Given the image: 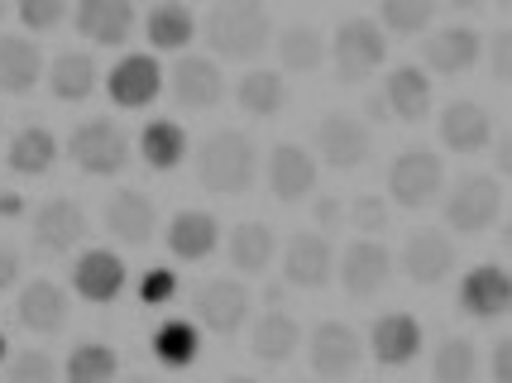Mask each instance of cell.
<instances>
[{"label": "cell", "mask_w": 512, "mask_h": 383, "mask_svg": "<svg viewBox=\"0 0 512 383\" xmlns=\"http://www.w3.org/2000/svg\"><path fill=\"white\" fill-rule=\"evenodd\" d=\"M201 29H206V48L230 63H249L273 44V20L264 0H216Z\"/></svg>", "instance_id": "obj_1"}, {"label": "cell", "mask_w": 512, "mask_h": 383, "mask_svg": "<svg viewBox=\"0 0 512 383\" xmlns=\"http://www.w3.org/2000/svg\"><path fill=\"white\" fill-rule=\"evenodd\" d=\"M259 178V144L245 130H216L197 154V182L216 197H240Z\"/></svg>", "instance_id": "obj_2"}, {"label": "cell", "mask_w": 512, "mask_h": 383, "mask_svg": "<svg viewBox=\"0 0 512 383\" xmlns=\"http://www.w3.org/2000/svg\"><path fill=\"white\" fill-rule=\"evenodd\" d=\"M383 58H388V34H383L374 20H364V15H350V20L335 29V39H331V63H335V77H340L345 87H359V82H369V77L383 68Z\"/></svg>", "instance_id": "obj_3"}, {"label": "cell", "mask_w": 512, "mask_h": 383, "mask_svg": "<svg viewBox=\"0 0 512 383\" xmlns=\"http://www.w3.org/2000/svg\"><path fill=\"white\" fill-rule=\"evenodd\" d=\"M441 187H446V163L436 149H426V144H412V149H402L393 163H388V197L402 206V211H422L441 197Z\"/></svg>", "instance_id": "obj_4"}, {"label": "cell", "mask_w": 512, "mask_h": 383, "mask_svg": "<svg viewBox=\"0 0 512 383\" xmlns=\"http://www.w3.org/2000/svg\"><path fill=\"white\" fill-rule=\"evenodd\" d=\"M503 216V187L493 173H465L446 192V226L455 235H489Z\"/></svg>", "instance_id": "obj_5"}, {"label": "cell", "mask_w": 512, "mask_h": 383, "mask_svg": "<svg viewBox=\"0 0 512 383\" xmlns=\"http://www.w3.org/2000/svg\"><path fill=\"white\" fill-rule=\"evenodd\" d=\"M67 154L72 163L91 173V178H115L125 163H130V135L115 125V120H87L77 125L67 139Z\"/></svg>", "instance_id": "obj_6"}, {"label": "cell", "mask_w": 512, "mask_h": 383, "mask_svg": "<svg viewBox=\"0 0 512 383\" xmlns=\"http://www.w3.org/2000/svg\"><path fill=\"white\" fill-rule=\"evenodd\" d=\"M192 312L206 331H216V336H235L240 326L249 321L254 312V297L240 278H211V283H201L197 297H192Z\"/></svg>", "instance_id": "obj_7"}, {"label": "cell", "mask_w": 512, "mask_h": 383, "mask_svg": "<svg viewBox=\"0 0 512 383\" xmlns=\"http://www.w3.org/2000/svg\"><path fill=\"white\" fill-rule=\"evenodd\" d=\"M312 144H316V154H321V163H326V168H335V173H350V168H359V163L369 158L374 135H369V125H359L355 115L335 111V115H326V120H316Z\"/></svg>", "instance_id": "obj_8"}, {"label": "cell", "mask_w": 512, "mask_h": 383, "mask_svg": "<svg viewBox=\"0 0 512 383\" xmlns=\"http://www.w3.org/2000/svg\"><path fill=\"white\" fill-rule=\"evenodd\" d=\"M335 278H340L345 293L364 302V297H374L388 288V278H393V254H388L379 240H355V245L335 259Z\"/></svg>", "instance_id": "obj_9"}, {"label": "cell", "mask_w": 512, "mask_h": 383, "mask_svg": "<svg viewBox=\"0 0 512 383\" xmlns=\"http://www.w3.org/2000/svg\"><path fill=\"white\" fill-rule=\"evenodd\" d=\"M34 249L39 254H72V249L87 240V211L72 202V197H48L34 211Z\"/></svg>", "instance_id": "obj_10"}, {"label": "cell", "mask_w": 512, "mask_h": 383, "mask_svg": "<svg viewBox=\"0 0 512 383\" xmlns=\"http://www.w3.org/2000/svg\"><path fill=\"white\" fill-rule=\"evenodd\" d=\"M106 91H111V101L120 111H144V106H154L158 91H163V68H158L154 53H130V58H120L106 77Z\"/></svg>", "instance_id": "obj_11"}, {"label": "cell", "mask_w": 512, "mask_h": 383, "mask_svg": "<svg viewBox=\"0 0 512 383\" xmlns=\"http://www.w3.org/2000/svg\"><path fill=\"white\" fill-rule=\"evenodd\" d=\"M283 278H288L292 288H326L335 278V249L326 235H312V230H302V235H292L288 249H283Z\"/></svg>", "instance_id": "obj_12"}, {"label": "cell", "mask_w": 512, "mask_h": 383, "mask_svg": "<svg viewBox=\"0 0 512 383\" xmlns=\"http://www.w3.org/2000/svg\"><path fill=\"white\" fill-rule=\"evenodd\" d=\"M455 269V245L441 230H412L407 245H402V273L417 283V288H436L446 283Z\"/></svg>", "instance_id": "obj_13"}, {"label": "cell", "mask_w": 512, "mask_h": 383, "mask_svg": "<svg viewBox=\"0 0 512 383\" xmlns=\"http://www.w3.org/2000/svg\"><path fill=\"white\" fill-rule=\"evenodd\" d=\"M72 293L82 297V302H96V307L115 302V297L125 293V259L115 249H87V254H77V264H72Z\"/></svg>", "instance_id": "obj_14"}, {"label": "cell", "mask_w": 512, "mask_h": 383, "mask_svg": "<svg viewBox=\"0 0 512 383\" xmlns=\"http://www.w3.org/2000/svg\"><path fill=\"white\" fill-rule=\"evenodd\" d=\"M512 307V278L503 264H479L460 278V312L474 321H498Z\"/></svg>", "instance_id": "obj_15"}, {"label": "cell", "mask_w": 512, "mask_h": 383, "mask_svg": "<svg viewBox=\"0 0 512 383\" xmlns=\"http://www.w3.org/2000/svg\"><path fill=\"white\" fill-rule=\"evenodd\" d=\"M168 87L178 96V106H187V111H211V106H221V96H225V72L216 68L211 58L187 53V58L173 63Z\"/></svg>", "instance_id": "obj_16"}, {"label": "cell", "mask_w": 512, "mask_h": 383, "mask_svg": "<svg viewBox=\"0 0 512 383\" xmlns=\"http://www.w3.org/2000/svg\"><path fill=\"white\" fill-rule=\"evenodd\" d=\"M307 360H312V374H321V379H350L359 369V336L345 321H321L312 331Z\"/></svg>", "instance_id": "obj_17"}, {"label": "cell", "mask_w": 512, "mask_h": 383, "mask_svg": "<svg viewBox=\"0 0 512 383\" xmlns=\"http://www.w3.org/2000/svg\"><path fill=\"white\" fill-rule=\"evenodd\" d=\"M422 58L431 72L460 77V72H469L484 58V39H479L469 24H450V29H436L431 39H422Z\"/></svg>", "instance_id": "obj_18"}, {"label": "cell", "mask_w": 512, "mask_h": 383, "mask_svg": "<svg viewBox=\"0 0 512 383\" xmlns=\"http://www.w3.org/2000/svg\"><path fill=\"white\" fill-rule=\"evenodd\" d=\"M369 350H374V360L383 369H402V364H412L422 355V321L412 312H388L374 321V331H369Z\"/></svg>", "instance_id": "obj_19"}, {"label": "cell", "mask_w": 512, "mask_h": 383, "mask_svg": "<svg viewBox=\"0 0 512 383\" xmlns=\"http://www.w3.org/2000/svg\"><path fill=\"white\" fill-rule=\"evenodd\" d=\"M77 34L101 48H120L134 29V0H77Z\"/></svg>", "instance_id": "obj_20"}, {"label": "cell", "mask_w": 512, "mask_h": 383, "mask_svg": "<svg viewBox=\"0 0 512 383\" xmlns=\"http://www.w3.org/2000/svg\"><path fill=\"white\" fill-rule=\"evenodd\" d=\"M316 187V154H307L302 144H273L268 154V192L278 202H302Z\"/></svg>", "instance_id": "obj_21"}, {"label": "cell", "mask_w": 512, "mask_h": 383, "mask_svg": "<svg viewBox=\"0 0 512 383\" xmlns=\"http://www.w3.org/2000/svg\"><path fill=\"white\" fill-rule=\"evenodd\" d=\"M106 230H111L120 245H130V249H144L149 240H154V230H158V211L154 202L144 197V192H115L111 202H106Z\"/></svg>", "instance_id": "obj_22"}, {"label": "cell", "mask_w": 512, "mask_h": 383, "mask_svg": "<svg viewBox=\"0 0 512 383\" xmlns=\"http://www.w3.org/2000/svg\"><path fill=\"white\" fill-rule=\"evenodd\" d=\"M441 139L455 154H484L493 144V115L479 101H450L441 115Z\"/></svg>", "instance_id": "obj_23"}, {"label": "cell", "mask_w": 512, "mask_h": 383, "mask_svg": "<svg viewBox=\"0 0 512 383\" xmlns=\"http://www.w3.org/2000/svg\"><path fill=\"white\" fill-rule=\"evenodd\" d=\"M383 106H388V115L402 120V125L426 120V115H431V77H426L422 68H407V63L393 68L383 77Z\"/></svg>", "instance_id": "obj_24"}, {"label": "cell", "mask_w": 512, "mask_h": 383, "mask_svg": "<svg viewBox=\"0 0 512 383\" xmlns=\"http://www.w3.org/2000/svg\"><path fill=\"white\" fill-rule=\"evenodd\" d=\"M15 307H20V326L34 331V336H53V331L67 326V288H58L53 278L24 283V293Z\"/></svg>", "instance_id": "obj_25"}, {"label": "cell", "mask_w": 512, "mask_h": 383, "mask_svg": "<svg viewBox=\"0 0 512 383\" xmlns=\"http://www.w3.org/2000/svg\"><path fill=\"white\" fill-rule=\"evenodd\" d=\"M221 245V221L211 216V211H178L173 221H168V249L187 259V264H197V259H211Z\"/></svg>", "instance_id": "obj_26"}, {"label": "cell", "mask_w": 512, "mask_h": 383, "mask_svg": "<svg viewBox=\"0 0 512 383\" xmlns=\"http://www.w3.org/2000/svg\"><path fill=\"white\" fill-rule=\"evenodd\" d=\"M44 77V53L34 39H15L5 34L0 39V91L5 96H29Z\"/></svg>", "instance_id": "obj_27"}, {"label": "cell", "mask_w": 512, "mask_h": 383, "mask_svg": "<svg viewBox=\"0 0 512 383\" xmlns=\"http://www.w3.org/2000/svg\"><path fill=\"white\" fill-rule=\"evenodd\" d=\"M297 345H302V326H297V316L278 312V307L259 316L254 331H249V350L264 364H288L297 355Z\"/></svg>", "instance_id": "obj_28"}, {"label": "cell", "mask_w": 512, "mask_h": 383, "mask_svg": "<svg viewBox=\"0 0 512 383\" xmlns=\"http://www.w3.org/2000/svg\"><path fill=\"white\" fill-rule=\"evenodd\" d=\"M144 34L158 53H182V48L197 39V15L182 5V0H158L144 20Z\"/></svg>", "instance_id": "obj_29"}, {"label": "cell", "mask_w": 512, "mask_h": 383, "mask_svg": "<svg viewBox=\"0 0 512 383\" xmlns=\"http://www.w3.org/2000/svg\"><path fill=\"white\" fill-rule=\"evenodd\" d=\"M5 163H10L20 178H44L48 168L58 163V139H53V130H44V125L15 130L10 149H5Z\"/></svg>", "instance_id": "obj_30"}, {"label": "cell", "mask_w": 512, "mask_h": 383, "mask_svg": "<svg viewBox=\"0 0 512 383\" xmlns=\"http://www.w3.org/2000/svg\"><path fill=\"white\" fill-rule=\"evenodd\" d=\"M225 254H230V269H240L245 278L249 273H264L268 264H273V254H278V235H273V226H264V221H245V226L230 230Z\"/></svg>", "instance_id": "obj_31"}, {"label": "cell", "mask_w": 512, "mask_h": 383, "mask_svg": "<svg viewBox=\"0 0 512 383\" xmlns=\"http://www.w3.org/2000/svg\"><path fill=\"white\" fill-rule=\"evenodd\" d=\"M235 101H240V111L254 115V120H273V115L292 101V91H288V82H283V72L259 68V72H249V77H240Z\"/></svg>", "instance_id": "obj_32"}, {"label": "cell", "mask_w": 512, "mask_h": 383, "mask_svg": "<svg viewBox=\"0 0 512 383\" xmlns=\"http://www.w3.org/2000/svg\"><path fill=\"white\" fill-rule=\"evenodd\" d=\"M96 82H101V72L91 63V53H58L48 68V87L58 101H87Z\"/></svg>", "instance_id": "obj_33"}, {"label": "cell", "mask_w": 512, "mask_h": 383, "mask_svg": "<svg viewBox=\"0 0 512 383\" xmlns=\"http://www.w3.org/2000/svg\"><path fill=\"white\" fill-rule=\"evenodd\" d=\"M139 154L154 173H173L182 158H187V130L173 120H149L144 135H139Z\"/></svg>", "instance_id": "obj_34"}, {"label": "cell", "mask_w": 512, "mask_h": 383, "mask_svg": "<svg viewBox=\"0 0 512 383\" xmlns=\"http://www.w3.org/2000/svg\"><path fill=\"white\" fill-rule=\"evenodd\" d=\"M197 355H201L197 321L173 316V321H163L154 331V360L163 364V369H187V364H197Z\"/></svg>", "instance_id": "obj_35"}, {"label": "cell", "mask_w": 512, "mask_h": 383, "mask_svg": "<svg viewBox=\"0 0 512 383\" xmlns=\"http://www.w3.org/2000/svg\"><path fill=\"white\" fill-rule=\"evenodd\" d=\"M63 374L72 383H106L120 374V355H115L111 345H101V340H82V345H72Z\"/></svg>", "instance_id": "obj_36"}, {"label": "cell", "mask_w": 512, "mask_h": 383, "mask_svg": "<svg viewBox=\"0 0 512 383\" xmlns=\"http://www.w3.org/2000/svg\"><path fill=\"white\" fill-rule=\"evenodd\" d=\"M278 58H283L288 72H316L321 58H326L321 29H312V24H288V29L278 34Z\"/></svg>", "instance_id": "obj_37"}, {"label": "cell", "mask_w": 512, "mask_h": 383, "mask_svg": "<svg viewBox=\"0 0 512 383\" xmlns=\"http://www.w3.org/2000/svg\"><path fill=\"white\" fill-rule=\"evenodd\" d=\"M431 15H436V0H379V29L398 39L426 34Z\"/></svg>", "instance_id": "obj_38"}, {"label": "cell", "mask_w": 512, "mask_h": 383, "mask_svg": "<svg viewBox=\"0 0 512 383\" xmlns=\"http://www.w3.org/2000/svg\"><path fill=\"white\" fill-rule=\"evenodd\" d=\"M479 369V355L465 336H450L436 345V360H431V379L436 383H469Z\"/></svg>", "instance_id": "obj_39"}, {"label": "cell", "mask_w": 512, "mask_h": 383, "mask_svg": "<svg viewBox=\"0 0 512 383\" xmlns=\"http://www.w3.org/2000/svg\"><path fill=\"white\" fill-rule=\"evenodd\" d=\"M15 10H20L24 29H34V34H48L67 20V0H15Z\"/></svg>", "instance_id": "obj_40"}, {"label": "cell", "mask_w": 512, "mask_h": 383, "mask_svg": "<svg viewBox=\"0 0 512 383\" xmlns=\"http://www.w3.org/2000/svg\"><path fill=\"white\" fill-rule=\"evenodd\" d=\"M345 221L355 230H369V235H374V230H388V202L364 192V197H355V202L345 206Z\"/></svg>", "instance_id": "obj_41"}, {"label": "cell", "mask_w": 512, "mask_h": 383, "mask_svg": "<svg viewBox=\"0 0 512 383\" xmlns=\"http://www.w3.org/2000/svg\"><path fill=\"white\" fill-rule=\"evenodd\" d=\"M178 297V273L173 269H149L139 278V302L144 307H168Z\"/></svg>", "instance_id": "obj_42"}, {"label": "cell", "mask_w": 512, "mask_h": 383, "mask_svg": "<svg viewBox=\"0 0 512 383\" xmlns=\"http://www.w3.org/2000/svg\"><path fill=\"white\" fill-rule=\"evenodd\" d=\"M53 374H58V364L44 350H24V355L10 360V379L15 383H39V379H53Z\"/></svg>", "instance_id": "obj_43"}, {"label": "cell", "mask_w": 512, "mask_h": 383, "mask_svg": "<svg viewBox=\"0 0 512 383\" xmlns=\"http://www.w3.org/2000/svg\"><path fill=\"white\" fill-rule=\"evenodd\" d=\"M489 68H493V82H508L512 77V34L508 29L489 34Z\"/></svg>", "instance_id": "obj_44"}, {"label": "cell", "mask_w": 512, "mask_h": 383, "mask_svg": "<svg viewBox=\"0 0 512 383\" xmlns=\"http://www.w3.org/2000/svg\"><path fill=\"white\" fill-rule=\"evenodd\" d=\"M312 221L321 230H340L345 226V202H340V197H321V202L312 206Z\"/></svg>", "instance_id": "obj_45"}, {"label": "cell", "mask_w": 512, "mask_h": 383, "mask_svg": "<svg viewBox=\"0 0 512 383\" xmlns=\"http://www.w3.org/2000/svg\"><path fill=\"white\" fill-rule=\"evenodd\" d=\"M493 379H498V383H512V336L493 340Z\"/></svg>", "instance_id": "obj_46"}, {"label": "cell", "mask_w": 512, "mask_h": 383, "mask_svg": "<svg viewBox=\"0 0 512 383\" xmlns=\"http://www.w3.org/2000/svg\"><path fill=\"white\" fill-rule=\"evenodd\" d=\"M15 278H20V254L0 245V293H5V288H15Z\"/></svg>", "instance_id": "obj_47"}, {"label": "cell", "mask_w": 512, "mask_h": 383, "mask_svg": "<svg viewBox=\"0 0 512 383\" xmlns=\"http://www.w3.org/2000/svg\"><path fill=\"white\" fill-rule=\"evenodd\" d=\"M0 216L10 221V216H24V197L20 192H0Z\"/></svg>", "instance_id": "obj_48"}, {"label": "cell", "mask_w": 512, "mask_h": 383, "mask_svg": "<svg viewBox=\"0 0 512 383\" xmlns=\"http://www.w3.org/2000/svg\"><path fill=\"white\" fill-rule=\"evenodd\" d=\"M364 115H369V120H393V115H388V106H383V91L364 96Z\"/></svg>", "instance_id": "obj_49"}, {"label": "cell", "mask_w": 512, "mask_h": 383, "mask_svg": "<svg viewBox=\"0 0 512 383\" xmlns=\"http://www.w3.org/2000/svg\"><path fill=\"white\" fill-rule=\"evenodd\" d=\"M493 163H498V173H508V168H512V139H498V154H493Z\"/></svg>", "instance_id": "obj_50"}, {"label": "cell", "mask_w": 512, "mask_h": 383, "mask_svg": "<svg viewBox=\"0 0 512 383\" xmlns=\"http://www.w3.org/2000/svg\"><path fill=\"white\" fill-rule=\"evenodd\" d=\"M446 5H455V10H479L484 0H446Z\"/></svg>", "instance_id": "obj_51"}, {"label": "cell", "mask_w": 512, "mask_h": 383, "mask_svg": "<svg viewBox=\"0 0 512 383\" xmlns=\"http://www.w3.org/2000/svg\"><path fill=\"white\" fill-rule=\"evenodd\" d=\"M489 5H498V10H508V5H512V0H489Z\"/></svg>", "instance_id": "obj_52"}, {"label": "cell", "mask_w": 512, "mask_h": 383, "mask_svg": "<svg viewBox=\"0 0 512 383\" xmlns=\"http://www.w3.org/2000/svg\"><path fill=\"white\" fill-rule=\"evenodd\" d=\"M5 10H10V0H0V20H5Z\"/></svg>", "instance_id": "obj_53"}, {"label": "cell", "mask_w": 512, "mask_h": 383, "mask_svg": "<svg viewBox=\"0 0 512 383\" xmlns=\"http://www.w3.org/2000/svg\"><path fill=\"white\" fill-rule=\"evenodd\" d=\"M0 364H5V336H0Z\"/></svg>", "instance_id": "obj_54"}]
</instances>
